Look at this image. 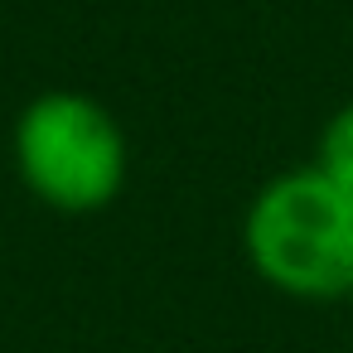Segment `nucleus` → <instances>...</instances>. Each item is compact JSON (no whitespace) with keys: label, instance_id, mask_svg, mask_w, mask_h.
I'll return each instance as SVG.
<instances>
[{"label":"nucleus","instance_id":"obj_1","mask_svg":"<svg viewBox=\"0 0 353 353\" xmlns=\"http://www.w3.org/2000/svg\"><path fill=\"white\" fill-rule=\"evenodd\" d=\"M242 252L252 271L281 295H353V194L319 165L276 174L247 203Z\"/></svg>","mask_w":353,"mask_h":353},{"label":"nucleus","instance_id":"obj_3","mask_svg":"<svg viewBox=\"0 0 353 353\" xmlns=\"http://www.w3.org/2000/svg\"><path fill=\"white\" fill-rule=\"evenodd\" d=\"M314 165H319L334 184H343V189L353 194V102L339 107V112L324 121V131H319V150H314Z\"/></svg>","mask_w":353,"mask_h":353},{"label":"nucleus","instance_id":"obj_2","mask_svg":"<svg viewBox=\"0 0 353 353\" xmlns=\"http://www.w3.org/2000/svg\"><path fill=\"white\" fill-rule=\"evenodd\" d=\"M25 189L54 213H102L126 189L121 121L88 92H39L10 136Z\"/></svg>","mask_w":353,"mask_h":353}]
</instances>
